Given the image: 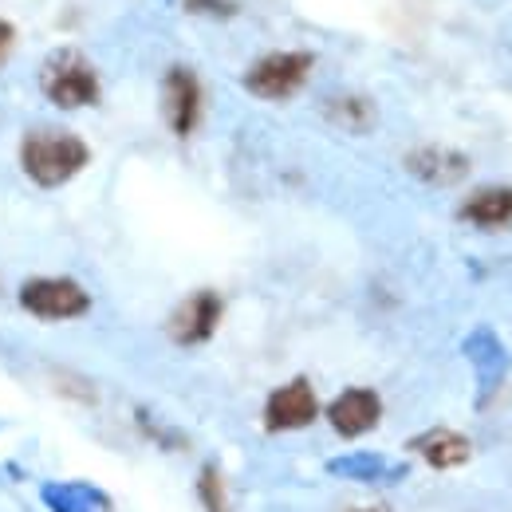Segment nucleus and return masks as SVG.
Returning <instances> with one entry per match:
<instances>
[{"label":"nucleus","mask_w":512,"mask_h":512,"mask_svg":"<svg viewBox=\"0 0 512 512\" xmlns=\"http://www.w3.org/2000/svg\"><path fill=\"white\" fill-rule=\"evenodd\" d=\"M40 497L52 512H111V497L87 481H48Z\"/></svg>","instance_id":"nucleus-11"},{"label":"nucleus","mask_w":512,"mask_h":512,"mask_svg":"<svg viewBox=\"0 0 512 512\" xmlns=\"http://www.w3.org/2000/svg\"><path fill=\"white\" fill-rule=\"evenodd\" d=\"M221 312H225L221 296L209 292V288H201V292L186 296V300L174 308V316H170V323H166V331H170V339H174L178 347L209 343L213 331H217V323H221Z\"/></svg>","instance_id":"nucleus-7"},{"label":"nucleus","mask_w":512,"mask_h":512,"mask_svg":"<svg viewBox=\"0 0 512 512\" xmlns=\"http://www.w3.org/2000/svg\"><path fill=\"white\" fill-rule=\"evenodd\" d=\"M457 217L477 229H505L512 225V190L509 186H485V190L469 193V201L457 209Z\"/></svg>","instance_id":"nucleus-10"},{"label":"nucleus","mask_w":512,"mask_h":512,"mask_svg":"<svg viewBox=\"0 0 512 512\" xmlns=\"http://www.w3.org/2000/svg\"><path fill=\"white\" fill-rule=\"evenodd\" d=\"M91 162V146L60 127H36L20 138V170L40 190H60L71 178H79Z\"/></svg>","instance_id":"nucleus-1"},{"label":"nucleus","mask_w":512,"mask_h":512,"mask_svg":"<svg viewBox=\"0 0 512 512\" xmlns=\"http://www.w3.org/2000/svg\"><path fill=\"white\" fill-rule=\"evenodd\" d=\"M193 16H237V0H186Z\"/></svg>","instance_id":"nucleus-17"},{"label":"nucleus","mask_w":512,"mask_h":512,"mask_svg":"<svg viewBox=\"0 0 512 512\" xmlns=\"http://www.w3.org/2000/svg\"><path fill=\"white\" fill-rule=\"evenodd\" d=\"M16 44H20V32H16V24L0 16V67H4V64H8V60H12V52H16Z\"/></svg>","instance_id":"nucleus-18"},{"label":"nucleus","mask_w":512,"mask_h":512,"mask_svg":"<svg viewBox=\"0 0 512 512\" xmlns=\"http://www.w3.org/2000/svg\"><path fill=\"white\" fill-rule=\"evenodd\" d=\"M312 67H316L312 52H268L256 64H249L241 83H245V91L256 95V99L284 103V99H292L312 79Z\"/></svg>","instance_id":"nucleus-4"},{"label":"nucleus","mask_w":512,"mask_h":512,"mask_svg":"<svg viewBox=\"0 0 512 512\" xmlns=\"http://www.w3.org/2000/svg\"><path fill=\"white\" fill-rule=\"evenodd\" d=\"M201 107H205V95H201L197 71L174 64L162 75V115H166V127L174 130L178 138H190L197 123H201Z\"/></svg>","instance_id":"nucleus-5"},{"label":"nucleus","mask_w":512,"mask_h":512,"mask_svg":"<svg viewBox=\"0 0 512 512\" xmlns=\"http://www.w3.org/2000/svg\"><path fill=\"white\" fill-rule=\"evenodd\" d=\"M40 91L60 111H87L103 99V79L79 48H56L40 64Z\"/></svg>","instance_id":"nucleus-2"},{"label":"nucleus","mask_w":512,"mask_h":512,"mask_svg":"<svg viewBox=\"0 0 512 512\" xmlns=\"http://www.w3.org/2000/svg\"><path fill=\"white\" fill-rule=\"evenodd\" d=\"M406 170L426 186H457L469 174V158L449 146H418L406 154Z\"/></svg>","instance_id":"nucleus-9"},{"label":"nucleus","mask_w":512,"mask_h":512,"mask_svg":"<svg viewBox=\"0 0 512 512\" xmlns=\"http://www.w3.org/2000/svg\"><path fill=\"white\" fill-rule=\"evenodd\" d=\"M465 355L473 359V367L481 375V398H489L493 386L505 379V367H509V355H505L501 339H493V331H477V335H469Z\"/></svg>","instance_id":"nucleus-12"},{"label":"nucleus","mask_w":512,"mask_h":512,"mask_svg":"<svg viewBox=\"0 0 512 512\" xmlns=\"http://www.w3.org/2000/svg\"><path fill=\"white\" fill-rule=\"evenodd\" d=\"M355 512H383V509H355Z\"/></svg>","instance_id":"nucleus-19"},{"label":"nucleus","mask_w":512,"mask_h":512,"mask_svg":"<svg viewBox=\"0 0 512 512\" xmlns=\"http://www.w3.org/2000/svg\"><path fill=\"white\" fill-rule=\"evenodd\" d=\"M197 493H201V505H205V512H229L225 481H221L217 465H205V469H201V477H197Z\"/></svg>","instance_id":"nucleus-16"},{"label":"nucleus","mask_w":512,"mask_h":512,"mask_svg":"<svg viewBox=\"0 0 512 512\" xmlns=\"http://www.w3.org/2000/svg\"><path fill=\"white\" fill-rule=\"evenodd\" d=\"M414 453H422L426 457V465H434V469H457V465H465L469 461V438H461L457 430H430V434H422V438H414L410 442Z\"/></svg>","instance_id":"nucleus-13"},{"label":"nucleus","mask_w":512,"mask_h":512,"mask_svg":"<svg viewBox=\"0 0 512 512\" xmlns=\"http://www.w3.org/2000/svg\"><path fill=\"white\" fill-rule=\"evenodd\" d=\"M383 418V398L371 386H347L331 406H327V422L339 438H359L367 430H375Z\"/></svg>","instance_id":"nucleus-8"},{"label":"nucleus","mask_w":512,"mask_h":512,"mask_svg":"<svg viewBox=\"0 0 512 512\" xmlns=\"http://www.w3.org/2000/svg\"><path fill=\"white\" fill-rule=\"evenodd\" d=\"M335 477H347V481H363V485H383V481H398L406 469L402 465H390L383 453H347V457H335L327 465Z\"/></svg>","instance_id":"nucleus-14"},{"label":"nucleus","mask_w":512,"mask_h":512,"mask_svg":"<svg viewBox=\"0 0 512 512\" xmlns=\"http://www.w3.org/2000/svg\"><path fill=\"white\" fill-rule=\"evenodd\" d=\"M323 119H327L331 127L347 130V134H367V130L379 123V111H375V103L363 99V95H331V99L323 103Z\"/></svg>","instance_id":"nucleus-15"},{"label":"nucleus","mask_w":512,"mask_h":512,"mask_svg":"<svg viewBox=\"0 0 512 512\" xmlns=\"http://www.w3.org/2000/svg\"><path fill=\"white\" fill-rule=\"evenodd\" d=\"M320 414V398L308 379H292V383L276 386L264 402V430L268 434H284V430H304L312 426Z\"/></svg>","instance_id":"nucleus-6"},{"label":"nucleus","mask_w":512,"mask_h":512,"mask_svg":"<svg viewBox=\"0 0 512 512\" xmlns=\"http://www.w3.org/2000/svg\"><path fill=\"white\" fill-rule=\"evenodd\" d=\"M16 300L32 320L44 323L83 320L91 312V292L71 276H28L16 292Z\"/></svg>","instance_id":"nucleus-3"}]
</instances>
